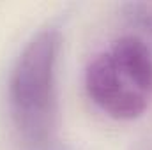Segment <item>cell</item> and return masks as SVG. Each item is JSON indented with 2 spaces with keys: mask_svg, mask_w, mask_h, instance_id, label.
<instances>
[{
  "mask_svg": "<svg viewBox=\"0 0 152 150\" xmlns=\"http://www.w3.org/2000/svg\"><path fill=\"white\" fill-rule=\"evenodd\" d=\"M62 39L57 27L34 34L7 78V111L23 150H66L58 131L57 69Z\"/></svg>",
  "mask_w": 152,
  "mask_h": 150,
  "instance_id": "6da1fadb",
  "label": "cell"
},
{
  "mask_svg": "<svg viewBox=\"0 0 152 150\" xmlns=\"http://www.w3.org/2000/svg\"><path fill=\"white\" fill-rule=\"evenodd\" d=\"M131 150H152V134H151V136H147L145 140L138 141V143H136Z\"/></svg>",
  "mask_w": 152,
  "mask_h": 150,
  "instance_id": "277c9868",
  "label": "cell"
},
{
  "mask_svg": "<svg viewBox=\"0 0 152 150\" xmlns=\"http://www.w3.org/2000/svg\"><path fill=\"white\" fill-rule=\"evenodd\" d=\"M126 18L152 39V2H133L124 7Z\"/></svg>",
  "mask_w": 152,
  "mask_h": 150,
  "instance_id": "3957f363",
  "label": "cell"
},
{
  "mask_svg": "<svg viewBox=\"0 0 152 150\" xmlns=\"http://www.w3.org/2000/svg\"><path fill=\"white\" fill-rule=\"evenodd\" d=\"M90 101L117 120L142 117L152 101V50L138 36H122L85 69Z\"/></svg>",
  "mask_w": 152,
  "mask_h": 150,
  "instance_id": "7a4b0ae2",
  "label": "cell"
}]
</instances>
